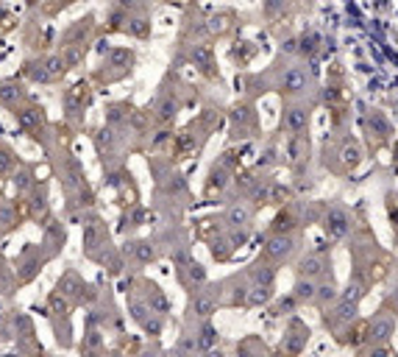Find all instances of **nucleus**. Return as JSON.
<instances>
[{"instance_id": "f257e3e1", "label": "nucleus", "mask_w": 398, "mask_h": 357, "mask_svg": "<svg viewBox=\"0 0 398 357\" xmlns=\"http://www.w3.org/2000/svg\"><path fill=\"white\" fill-rule=\"evenodd\" d=\"M348 226H351V221H348V215L343 210H331L329 215H326V232H329L331 237H343L348 232Z\"/></svg>"}, {"instance_id": "f03ea898", "label": "nucleus", "mask_w": 398, "mask_h": 357, "mask_svg": "<svg viewBox=\"0 0 398 357\" xmlns=\"http://www.w3.org/2000/svg\"><path fill=\"white\" fill-rule=\"evenodd\" d=\"M281 87H284V92H304L306 89V73L301 67H293V70H287L284 73V81H281Z\"/></svg>"}, {"instance_id": "7ed1b4c3", "label": "nucleus", "mask_w": 398, "mask_h": 357, "mask_svg": "<svg viewBox=\"0 0 398 357\" xmlns=\"http://www.w3.org/2000/svg\"><path fill=\"white\" fill-rule=\"evenodd\" d=\"M393 329H395V321L390 318V315H379L371 324V335L376 338V341H387V338L393 335Z\"/></svg>"}, {"instance_id": "20e7f679", "label": "nucleus", "mask_w": 398, "mask_h": 357, "mask_svg": "<svg viewBox=\"0 0 398 357\" xmlns=\"http://www.w3.org/2000/svg\"><path fill=\"white\" fill-rule=\"evenodd\" d=\"M306 120H309V115H306V109H290L287 112V129L295 134H301L306 129Z\"/></svg>"}, {"instance_id": "39448f33", "label": "nucleus", "mask_w": 398, "mask_h": 357, "mask_svg": "<svg viewBox=\"0 0 398 357\" xmlns=\"http://www.w3.org/2000/svg\"><path fill=\"white\" fill-rule=\"evenodd\" d=\"M192 310H195V315H212L215 313V299H212L209 293H198L195 296V301H192Z\"/></svg>"}, {"instance_id": "423d86ee", "label": "nucleus", "mask_w": 398, "mask_h": 357, "mask_svg": "<svg viewBox=\"0 0 398 357\" xmlns=\"http://www.w3.org/2000/svg\"><path fill=\"white\" fill-rule=\"evenodd\" d=\"M290 248H293V240H290V237H273L270 246H267V254H270V257H284V254H290Z\"/></svg>"}, {"instance_id": "0eeeda50", "label": "nucleus", "mask_w": 398, "mask_h": 357, "mask_svg": "<svg viewBox=\"0 0 398 357\" xmlns=\"http://www.w3.org/2000/svg\"><path fill=\"white\" fill-rule=\"evenodd\" d=\"M148 304H151V313L153 310H159V313L167 310V299L159 293V288H148Z\"/></svg>"}, {"instance_id": "6e6552de", "label": "nucleus", "mask_w": 398, "mask_h": 357, "mask_svg": "<svg viewBox=\"0 0 398 357\" xmlns=\"http://www.w3.org/2000/svg\"><path fill=\"white\" fill-rule=\"evenodd\" d=\"M320 271H323V260L320 257H306L304 263H301V273H304V276H318Z\"/></svg>"}, {"instance_id": "1a4fd4ad", "label": "nucleus", "mask_w": 398, "mask_h": 357, "mask_svg": "<svg viewBox=\"0 0 398 357\" xmlns=\"http://www.w3.org/2000/svg\"><path fill=\"white\" fill-rule=\"evenodd\" d=\"M215 343H217V332H215V326L206 324L204 329H201V335H198V346L201 349H212Z\"/></svg>"}, {"instance_id": "9d476101", "label": "nucleus", "mask_w": 398, "mask_h": 357, "mask_svg": "<svg viewBox=\"0 0 398 357\" xmlns=\"http://www.w3.org/2000/svg\"><path fill=\"white\" fill-rule=\"evenodd\" d=\"M248 218H251V212H248L245 207H231L229 210V223L231 226H245Z\"/></svg>"}, {"instance_id": "9b49d317", "label": "nucleus", "mask_w": 398, "mask_h": 357, "mask_svg": "<svg viewBox=\"0 0 398 357\" xmlns=\"http://www.w3.org/2000/svg\"><path fill=\"white\" fill-rule=\"evenodd\" d=\"M131 251H134V257L139 260V263H148V260H153V248L148 246V243H134Z\"/></svg>"}, {"instance_id": "f8f14e48", "label": "nucleus", "mask_w": 398, "mask_h": 357, "mask_svg": "<svg viewBox=\"0 0 398 357\" xmlns=\"http://www.w3.org/2000/svg\"><path fill=\"white\" fill-rule=\"evenodd\" d=\"M20 123L22 126H28V129H34V126H39V112L37 109H25V112H20Z\"/></svg>"}, {"instance_id": "ddd939ff", "label": "nucleus", "mask_w": 398, "mask_h": 357, "mask_svg": "<svg viewBox=\"0 0 398 357\" xmlns=\"http://www.w3.org/2000/svg\"><path fill=\"white\" fill-rule=\"evenodd\" d=\"M176 117V104L170 98L162 100V106H159V120H173Z\"/></svg>"}, {"instance_id": "4468645a", "label": "nucleus", "mask_w": 398, "mask_h": 357, "mask_svg": "<svg viewBox=\"0 0 398 357\" xmlns=\"http://www.w3.org/2000/svg\"><path fill=\"white\" fill-rule=\"evenodd\" d=\"M17 98H20V89L17 87H11V84L0 87V100L3 104H17Z\"/></svg>"}, {"instance_id": "2eb2a0df", "label": "nucleus", "mask_w": 398, "mask_h": 357, "mask_svg": "<svg viewBox=\"0 0 398 357\" xmlns=\"http://www.w3.org/2000/svg\"><path fill=\"white\" fill-rule=\"evenodd\" d=\"M295 296H298V299H315V285L312 282H298Z\"/></svg>"}, {"instance_id": "dca6fc26", "label": "nucleus", "mask_w": 398, "mask_h": 357, "mask_svg": "<svg viewBox=\"0 0 398 357\" xmlns=\"http://www.w3.org/2000/svg\"><path fill=\"white\" fill-rule=\"evenodd\" d=\"M187 273H189V279H192V282H204V279H206V271L198 263H189L187 265Z\"/></svg>"}, {"instance_id": "f3484780", "label": "nucleus", "mask_w": 398, "mask_h": 357, "mask_svg": "<svg viewBox=\"0 0 398 357\" xmlns=\"http://www.w3.org/2000/svg\"><path fill=\"white\" fill-rule=\"evenodd\" d=\"M45 67H47V73H50V75H59V73L64 70V62H62L59 56H53V59H47V64H45Z\"/></svg>"}, {"instance_id": "a211bd4d", "label": "nucleus", "mask_w": 398, "mask_h": 357, "mask_svg": "<svg viewBox=\"0 0 398 357\" xmlns=\"http://www.w3.org/2000/svg\"><path fill=\"white\" fill-rule=\"evenodd\" d=\"M11 221H14V210H11V207H0V226H9Z\"/></svg>"}, {"instance_id": "6ab92c4d", "label": "nucleus", "mask_w": 398, "mask_h": 357, "mask_svg": "<svg viewBox=\"0 0 398 357\" xmlns=\"http://www.w3.org/2000/svg\"><path fill=\"white\" fill-rule=\"evenodd\" d=\"M315 296H318L320 301H331V299H334V288H331V285H323V288H318V293H315Z\"/></svg>"}, {"instance_id": "aec40b11", "label": "nucleus", "mask_w": 398, "mask_h": 357, "mask_svg": "<svg viewBox=\"0 0 398 357\" xmlns=\"http://www.w3.org/2000/svg\"><path fill=\"white\" fill-rule=\"evenodd\" d=\"M356 159H359V151H356V148H343V162L346 165H356Z\"/></svg>"}, {"instance_id": "412c9836", "label": "nucleus", "mask_w": 398, "mask_h": 357, "mask_svg": "<svg viewBox=\"0 0 398 357\" xmlns=\"http://www.w3.org/2000/svg\"><path fill=\"white\" fill-rule=\"evenodd\" d=\"M28 184H31V173H25V170H22V173L14 176V187H17V190H25Z\"/></svg>"}, {"instance_id": "4be33fe9", "label": "nucleus", "mask_w": 398, "mask_h": 357, "mask_svg": "<svg viewBox=\"0 0 398 357\" xmlns=\"http://www.w3.org/2000/svg\"><path fill=\"white\" fill-rule=\"evenodd\" d=\"M9 168H11V154L9 151H0V173H6Z\"/></svg>"}, {"instance_id": "5701e85b", "label": "nucleus", "mask_w": 398, "mask_h": 357, "mask_svg": "<svg viewBox=\"0 0 398 357\" xmlns=\"http://www.w3.org/2000/svg\"><path fill=\"white\" fill-rule=\"evenodd\" d=\"M87 341H89V346H98V343H100L98 332H92V335H89V338H87Z\"/></svg>"}, {"instance_id": "b1692460", "label": "nucleus", "mask_w": 398, "mask_h": 357, "mask_svg": "<svg viewBox=\"0 0 398 357\" xmlns=\"http://www.w3.org/2000/svg\"><path fill=\"white\" fill-rule=\"evenodd\" d=\"M371 357H393V354H390L387 349H376V352H373Z\"/></svg>"}, {"instance_id": "393cba45", "label": "nucleus", "mask_w": 398, "mask_h": 357, "mask_svg": "<svg viewBox=\"0 0 398 357\" xmlns=\"http://www.w3.org/2000/svg\"><path fill=\"white\" fill-rule=\"evenodd\" d=\"M206 357H223L220 352H209V354H206Z\"/></svg>"}, {"instance_id": "a878e982", "label": "nucleus", "mask_w": 398, "mask_h": 357, "mask_svg": "<svg viewBox=\"0 0 398 357\" xmlns=\"http://www.w3.org/2000/svg\"><path fill=\"white\" fill-rule=\"evenodd\" d=\"M395 307H398V290H395Z\"/></svg>"}, {"instance_id": "bb28decb", "label": "nucleus", "mask_w": 398, "mask_h": 357, "mask_svg": "<svg viewBox=\"0 0 398 357\" xmlns=\"http://www.w3.org/2000/svg\"><path fill=\"white\" fill-rule=\"evenodd\" d=\"M111 357H120V354H111Z\"/></svg>"}, {"instance_id": "cd10ccee", "label": "nucleus", "mask_w": 398, "mask_h": 357, "mask_svg": "<svg viewBox=\"0 0 398 357\" xmlns=\"http://www.w3.org/2000/svg\"><path fill=\"white\" fill-rule=\"evenodd\" d=\"M87 357H95V354H87Z\"/></svg>"}]
</instances>
